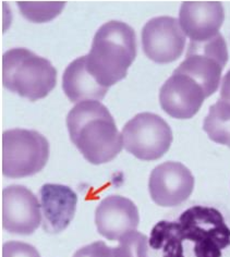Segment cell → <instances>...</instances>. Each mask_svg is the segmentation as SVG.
Returning a JSON list of instances; mask_svg holds the SVG:
<instances>
[{
  "label": "cell",
  "mask_w": 230,
  "mask_h": 257,
  "mask_svg": "<svg viewBox=\"0 0 230 257\" xmlns=\"http://www.w3.org/2000/svg\"><path fill=\"white\" fill-rule=\"evenodd\" d=\"M57 83V71L49 60L27 48H12L3 56V84L32 101L45 98Z\"/></svg>",
  "instance_id": "cell-4"
},
{
  "label": "cell",
  "mask_w": 230,
  "mask_h": 257,
  "mask_svg": "<svg viewBox=\"0 0 230 257\" xmlns=\"http://www.w3.org/2000/svg\"><path fill=\"white\" fill-rule=\"evenodd\" d=\"M62 89L71 102L101 100L108 88L98 84L88 73L85 56L73 60L66 68L62 75Z\"/></svg>",
  "instance_id": "cell-15"
},
{
  "label": "cell",
  "mask_w": 230,
  "mask_h": 257,
  "mask_svg": "<svg viewBox=\"0 0 230 257\" xmlns=\"http://www.w3.org/2000/svg\"><path fill=\"white\" fill-rule=\"evenodd\" d=\"M186 47V34L179 20L171 17L153 18L142 30V48L145 56L156 63L176 61Z\"/></svg>",
  "instance_id": "cell-8"
},
{
  "label": "cell",
  "mask_w": 230,
  "mask_h": 257,
  "mask_svg": "<svg viewBox=\"0 0 230 257\" xmlns=\"http://www.w3.org/2000/svg\"><path fill=\"white\" fill-rule=\"evenodd\" d=\"M3 257H41V255L31 244L9 241L4 244Z\"/></svg>",
  "instance_id": "cell-19"
},
{
  "label": "cell",
  "mask_w": 230,
  "mask_h": 257,
  "mask_svg": "<svg viewBox=\"0 0 230 257\" xmlns=\"http://www.w3.org/2000/svg\"><path fill=\"white\" fill-rule=\"evenodd\" d=\"M65 5V2H18L21 15L34 23L53 20L61 14Z\"/></svg>",
  "instance_id": "cell-17"
},
{
  "label": "cell",
  "mask_w": 230,
  "mask_h": 257,
  "mask_svg": "<svg viewBox=\"0 0 230 257\" xmlns=\"http://www.w3.org/2000/svg\"><path fill=\"white\" fill-rule=\"evenodd\" d=\"M184 242L192 244L194 257H222L230 246V228L218 209L196 205L176 221H159L149 239L150 246L161 249L163 257H186Z\"/></svg>",
  "instance_id": "cell-1"
},
{
  "label": "cell",
  "mask_w": 230,
  "mask_h": 257,
  "mask_svg": "<svg viewBox=\"0 0 230 257\" xmlns=\"http://www.w3.org/2000/svg\"><path fill=\"white\" fill-rule=\"evenodd\" d=\"M227 61V44L219 33L205 42H190L186 58L175 71L196 81L209 97L219 86Z\"/></svg>",
  "instance_id": "cell-7"
},
{
  "label": "cell",
  "mask_w": 230,
  "mask_h": 257,
  "mask_svg": "<svg viewBox=\"0 0 230 257\" xmlns=\"http://www.w3.org/2000/svg\"><path fill=\"white\" fill-rule=\"evenodd\" d=\"M194 189V177L186 166L166 162L151 172L149 191L153 202L162 207H175L186 202Z\"/></svg>",
  "instance_id": "cell-9"
},
{
  "label": "cell",
  "mask_w": 230,
  "mask_h": 257,
  "mask_svg": "<svg viewBox=\"0 0 230 257\" xmlns=\"http://www.w3.org/2000/svg\"><path fill=\"white\" fill-rule=\"evenodd\" d=\"M220 97L222 100H225L230 104V70L225 74L221 81Z\"/></svg>",
  "instance_id": "cell-21"
},
{
  "label": "cell",
  "mask_w": 230,
  "mask_h": 257,
  "mask_svg": "<svg viewBox=\"0 0 230 257\" xmlns=\"http://www.w3.org/2000/svg\"><path fill=\"white\" fill-rule=\"evenodd\" d=\"M42 222L41 204L23 185H10L3 191V227L12 234L30 235Z\"/></svg>",
  "instance_id": "cell-10"
},
{
  "label": "cell",
  "mask_w": 230,
  "mask_h": 257,
  "mask_svg": "<svg viewBox=\"0 0 230 257\" xmlns=\"http://www.w3.org/2000/svg\"><path fill=\"white\" fill-rule=\"evenodd\" d=\"M70 140L88 163L111 162L123 150V136L107 107L97 100L75 105L67 115Z\"/></svg>",
  "instance_id": "cell-2"
},
{
  "label": "cell",
  "mask_w": 230,
  "mask_h": 257,
  "mask_svg": "<svg viewBox=\"0 0 230 257\" xmlns=\"http://www.w3.org/2000/svg\"><path fill=\"white\" fill-rule=\"evenodd\" d=\"M121 136L126 151L144 162L163 157L172 143L169 124L152 112L138 113L128 121Z\"/></svg>",
  "instance_id": "cell-6"
},
{
  "label": "cell",
  "mask_w": 230,
  "mask_h": 257,
  "mask_svg": "<svg viewBox=\"0 0 230 257\" xmlns=\"http://www.w3.org/2000/svg\"><path fill=\"white\" fill-rule=\"evenodd\" d=\"M73 257H113V248L108 247L104 242L97 241L81 247Z\"/></svg>",
  "instance_id": "cell-20"
},
{
  "label": "cell",
  "mask_w": 230,
  "mask_h": 257,
  "mask_svg": "<svg viewBox=\"0 0 230 257\" xmlns=\"http://www.w3.org/2000/svg\"><path fill=\"white\" fill-rule=\"evenodd\" d=\"M137 57L136 32L125 22L109 21L98 29L85 56L88 73L109 88L125 79Z\"/></svg>",
  "instance_id": "cell-3"
},
{
  "label": "cell",
  "mask_w": 230,
  "mask_h": 257,
  "mask_svg": "<svg viewBox=\"0 0 230 257\" xmlns=\"http://www.w3.org/2000/svg\"><path fill=\"white\" fill-rule=\"evenodd\" d=\"M139 210L132 201L120 195L104 198L95 210V223L98 233L110 241L132 232L139 226Z\"/></svg>",
  "instance_id": "cell-12"
},
{
  "label": "cell",
  "mask_w": 230,
  "mask_h": 257,
  "mask_svg": "<svg viewBox=\"0 0 230 257\" xmlns=\"http://www.w3.org/2000/svg\"><path fill=\"white\" fill-rule=\"evenodd\" d=\"M49 158L47 139L34 130L12 128L3 134V173L10 179L34 176Z\"/></svg>",
  "instance_id": "cell-5"
},
{
  "label": "cell",
  "mask_w": 230,
  "mask_h": 257,
  "mask_svg": "<svg viewBox=\"0 0 230 257\" xmlns=\"http://www.w3.org/2000/svg\"><path fill=\"white\" fill-rule=\"evenodd\" d=\"M119 246L113 248V257H150L149 239L138 231L120 237Z\"/></svg>",
  "instance_id": "cell-18"
},
{
  "label": "cell",
  "mask_w": 230,
  "mask_h": 257,
  "mask_svg": "<svg viewBox=\"0 0 230 257\" xmlns=\"http://www.w3.org/2000/svg\"><path fill=\"white\" fill-rule=\"evenodd\" d=\"M225 11L219 2H184L179 23L191 42H205L219 34Z\"/></svg>",
  "instance_id": "cell-13"
},
{
  "label": "cell",
  "mask_w": 230,
  "mask_h": 257,
  "mask_svg": "<svg viewBox=\"0 0 230 257\" xmlns=\"http://www.w3.org/2000/svg\"><path fill=\"white\" fill-rule=\"evenodd\" d=\"M207 97L203 87L190 76L174 71L159 91L163 110L176 119H190Z\"/></svg>",
  "instance_id": "cell-11"
},
{
  "label": "cell",
  "mask_w": 230,
  "mask_h": 257,
  "mask_svg": "<svg viewBox=\"0 0 230 257\" xmlns=\"http://www.w3.org/2000/svg\"><path fill=\"white\" fill-rule=\"evenodd\" d=\"M203 130L215 143L226 145L230 149V104L217 100L209 107L208 114L204 119Z\"/></svg>",
  "instance_id": "cell-16"
},
{
  "label": "cell",
  "mask_w": 230,
  "mask_h": 257,
  "mask_svg": "<svg viewBox=\"0 0 230 257\" xmlns=\"http://www.w3.org/2000/svg\"><path fill=\"white\" fill-rule=\"evenodd\" d=\"M42 227L56 234L67 229L75 215L78 196L67 185L46 183L40 190Z\"/></svg>",
  "instance_id": "cell-14"
}]
</instances>
